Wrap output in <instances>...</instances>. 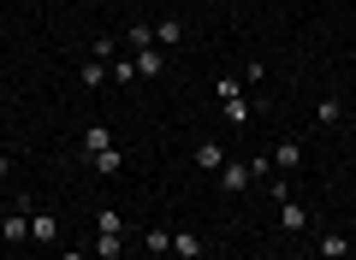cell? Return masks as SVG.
I'll list each match as a JSON object with an SVG mask.
<instances>
[{"label":"cell","mask_w":356,"mask_h":260,"mask_svg":"<svg viewBox=\"0 0 356 260\" xmlns=\"http://www.w3.org/2000/svg\"><path fill=\"white\" fill-rule=\"evenodd\" d=\"M30 243H36V248H54V243H60V219H54L48 207L30 213Z\"/></svg>","instance_id":"1"},{"label":"cell","mask_w":356,"mask_h":260,"mask_svg":"<svg viewBox=\"0 0 356 260\" xmlns=\"http://www.w3.org/2000/svg\"><path fill=\"white\" fill-rule=\"evenodd\" d=\"M0 243H30V213L24 207H13V213H6V219H0Z\"/></svg>","instance_id":"2"},{"label":"cell","mask_w":356,"mask_h":260,"mask_svg":"<svg viewBox=\"0 0 356 260\" xmlns=\"http://www.w3.org/2000/svg\"><path fill=\"white\" fill-rule=\"evenodd\" d=\"M214 177H220V189H226V196H243V189L255 184V177H250V166H238V160H226Z\"/></svg>","instance_id":"3"},{"label":"cell","mask_w":356,"mask_h":260,"mask_svg":"<svg viewBox=\"0 0 356 260\" xmlns=\"http://www.w3.org/2000/svg\"><path fill=\"white\" fill-rule=\"evenodd\" d=\"M267 160H273V172H297V166H303V142H297V137H285L280 148L267 154Z\"/></svg>","instance_id":"4"},{"label":"cell","mask_w":356,"mask_h":260,"mask_svg":"<svg viewBox=\"0 0 356 260\" xmlns=\"http://www.w3.org/2000/svg\"><path fill=\"white\" fill-rule=\"evenodd\" d=\"M191 160L202 166V172H220V166H226V148H220L214 137H202V142H196V148H191Z\"/></svg>","instance_id":"5"},{"label":"cell","mask_w":356,"mask_h":260,"mask_svg":"<svg viewBox=\"0 0 356 260\" xmlns=\"http://www.w3.org/2000/svg\"><path fill=\"white\" fill-rule=\"evenodd\" d=\"M280 231H291V236L309 231V207H303V201H291V196L280 201Z\"/></svg>","instance_id":"6"},{"label":"cell","mask_w":356,"mask_h":260,"mask_svg":"<svg viewBox=\"0 0 356 260\" xmlns=\"http://www.w3.org/2000/svg\"><path fill=\"white\" fill-rule=\"evenodd\" d=\"M315 254H321V260H350V236H344V231H321Z\"/></svg>","instance_id":"7"},{"label":"cell","mask_w":356,"mask_h":260,"mask_svg":"<svg viewBox=\"0 0 356 260\" xmlns=\"http://www.w3.org/2000/svg\"><path fill=\"white\" fill-rule=\"evenodd\" d=\"M172 254H178V260H202L208 248H202V236H196V231H184V225H178V231H172Z\"/></svg>","instance_id":"8"},{"label":"cell","mask_w":356,"mask_h":260,"mask_svg":"<svg viewBox=\"0 0 356 260\" xmlns=\"http://www.w3.org/2000/svg\"><path fill=\"white\" fill-rule=\"evenodd\" d=\"M131 65H137V77H161V71H166L161 48H143V53H131Z\"/></svg>","instance_id":"9"},{"label":"cell","mask_w":356,"mask_h":260,"mask_svg":"<svg viewBox=\"0 0 356 260\" xmlns=\"http://www.w3.org/2000/svg\"><path fill=\"white\" fill-rule=\"evenodd\" d=\"M315 124H327V130H339V124H344V101H339V95H327V101L315 107Z\"/></svg>","instance_id":"10"},{"label":"cell","mask_w":356,"mask_h":260,"mask_svg":"<svg viewBox=\"0 0 356 260\" xmlns=\"http://www.w3.org/2000/svg\"><path fill=\"white\" fill-rule=\"evenodd\" d=\"M102 148H113V130L107 124H83V154H102Z\"/></svg>","instance_id":"11"},{"label":"cell","mask_w":356,"mask_h":260,"mask_svg":"<svg viewBox=\"0 0 356 260\" xmlns=\"http://www.w3.org/2000/svg\"><path fill=\"white\" fill-rule=\"evenodd\" d=\"M89 166H95L102 177H113V172H125V154H119V148H102V154H89Z\"/></svg>","instance_id":"12"},{"label":"cell","mask_w":356,"mask_h":260,"mask_svg":"<svg viewBox=\"0 0 356 260\" xmlns=\"http://www.w3.org/2000/svg\"><path fill=\"white\" fill-rule=\"evenodd\" d=\"M178 42H184V24L178 18H161L154 24V48H178Z\"/></svg>","instance_id":"13"},{"label":"cell","mask_w":356,"mask_h":260,"mask_svg":"<svg viewBox=\"0 0 356 260\" xmlns=\"http://www.w3.org/2000/svg\"><path fill=\"white\" fill-rule=\"evenodd\" d=\"M143 248H149V254H172V231H166V225H149V231H143Z\"/></svg>","instance_id":"14"},{"label":"cell","mask_w":356,"mask_h":260,"mask_svg":"<svg viewBox=\"0 0 356 260\" xmlns=\"http://www.w3.org/2000/svg\"><path fill=\"white\" fill-rule=\"evenodd\" d=\"M119 231H125V219H119L113 207H102V213H95V236H119Z\"/></svg>","instance_id":"15"},{"label":"cell","mask_w":356,"mask_h":260,"mask_svg":"<svg viewBox=\"0 0 356 260\" xmlns=\"http://www.w3.org/2000/svg\"><path fill=\"white\" fill-rule=\"evenodd\" d=\"M131 53H143V48H154V24H131Z\"/></svg>","instance_id":"16"},{"label":"cell","mask_w":356,"mask_h":260,"mask_svg":"<svg viewBox=\"0 0 356 260\" xmlns=\"http://www.w3.org/2000/svg\"><path fill=\"white\" fill-rule=\"evenodd\" d=\"M220 107H226V124H250V101H220Z\"/></svg>","instance_id":"17"},{"label":"cell","mask_w":356,"mask_h":260,"mask_svg":"<svg viewBox=\"0 0 356 260\" xmlns=\"http://www.w3.org/2000/svg\"><path fill=\"white\" fill-rule=\"evenodd\" d=\"M107 77H113V83H137V65H131V60H113V65H107Z\"/></svg>","instance_id":"18"},{"label":"cell","mask_w":356,"mask_h":260,"mask_svg":"<svg viewBox=\"0 0 356 260\" xmlns=\"http://www.w3.org/2000/svg\"><path fill=\"white\" fill-rule=\"evenodd\" d=\"M238 95H243L238 77H220V83H214V101H238Z\"/></svg>","instance_id":"19"},{"label":"cell","mask_w":356,"mask_h":260,"mask_svg":"<svg viewBox=\"0 0 356 260\" xmlns=\"http://www.w3.org/2000/svg\"><path fill=\"white\" fill-rule=\"evenodd\" d=\"M102 83H107V65H102V60L83 65V89H102Z\"/></svg>","instance_id":"20"},{"label":"cell","mask_w":356,"mask_h":260,"mask_svg":"<svg viewBox=\"0 0 356 260\" xmlns=\"http://www.w3.org/2000/svg\"><path fill=\"white\" fill-rule=\"evenodd\" d=\"M250 177H255V184H267V177H273V160H267V154H255V160H250Z\"/></svg>","instance_id":"21"},{"label":"cell","mask_w":356,"mask_h":260,"mask_svg":"<svg viewBox=\"0 0 356 260\" xmlns=\"http://www.w3.org/2000/svg\"><path fill=\"white\" fill-rule=\"evenodd\" d=\"M119 248H125L119 236H95V254H102V260H119Z\"/></svg>","instance_id":"22"},{"label":"cell","mask_w":356,"mask_h":260,"mask_svg":"<svg viewBox=\"0 0 356 260\" xmlns=\"http://www.w3.org/2000/svg\"><path fill=\"white\" fill-rule=\"evenodd\" d=\"M0 177H13V154L6 148H0Z\"/></svg>","instance_id":"23"},{"label":"cell","mask_w":356,"mask_h":260,"mask_svg":"<svg viewBox=\"0 0 356 260\" xmlns=\"http://www.w3.org/2000/svg\"><path fill=\"white\" fill-rule=\"evenodd\" d=\"M60 260H83V248H65V254H60Z\"/></svg>","instance_id":"24"},{"label":"cell","mask_w":356,"mask_h":260,"mask_svg":"<svg viewBox=\"0 0 356 260\" xmlns=\"http://www.w3.org/2000/svg\"><path fill=\"white\" fill-rule=\"evenodd\" d=\"M261 260H285V254H261Z\"/></svg>","instance_id":"25"}]
</instances>
